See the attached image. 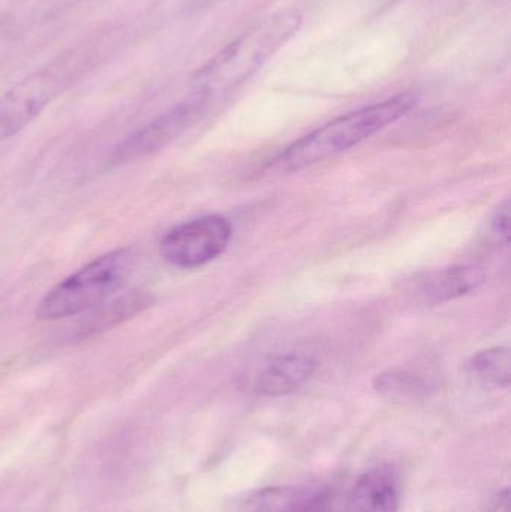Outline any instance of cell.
Returning a JSON list of instances; mask_svg holds the SVG:
<instances>
[{
	"label": "cell",
	"instance_id": "cell-1",
	"mask_svg": "<svg viewBox=\"0 0 511 512\" xmlns=\"http://www.w3.org/2000/svg\"><path fill=\"white\" fill-rule=\"evenodd\" d=\"M302 26L297 9H279L222 48L192 78V92L207 101L233 92L260 71Z\"/></svg>",
	"mask_w": 511,
	"mask_h": 512
},
{
	"label": "cell",
	"instance_id": "cell-2",
	"mask_svg": "<svg viewBox=\"0 0 511 512\" xmlns=\"http://www.w3.org/2000/svg\"><path fill=\"white\" fill-rule=\"evenodd\" d=\"M417 102L419 98L414 93H399L386 101L338 117L291 144L276 165L281 170L299 171L347 152L407 116Z\"/></svg>",
	"mask_w": 511,
	"mask_h": 512
},
{
	"label": "cell",
	"instance_id": "cell-3",
	"mask_svg": "<svg viewBox=\"0 0 511 512\" xmlns=\"http://www.w3.org/2000/svg\"><path fill=\"white\" fill-rule=\"evenodd\" d=\"M134 261V251L129 248L93 259L48 291L39 301L36 316L56 321L95 309L125 285Z\"/></svg>",
	"mask_w": 511,
	"mask_h": 512
},
{
	"label": "cell",
	"instance_id": "cell-4",
	"mask_svg": "<svg viewBox=\"0 0 511 512\" xmlns=\"http://www.w3.org/2000/svg\"><path fill=\"white\" fill-rule=\"evenodd\" d=\"M78 66L59 60L33 72L0 98V143L26 128L74 80Z\"/></svg>",
	"mask_w": 511,
	"mask_h": 512
},
{
	"label": "cell",
	"instance_id": "cell-5",
	"mask_svg": "<svg viewBox=\"0 0 511 512\" xmlns=\"http://www.w3.org/2000/svg\"><path fill=\"white\" fill-rule=\"evenodd\" d=\"M233 237V227L224 216L209 215L183 222L162 237L159 251L168 264L197 268L224 254Z\"/></svg>",
	"mask_w": 511,
	"mask_h": 512
},
{
	"label": "cell",
	"instance_id": "cell-6",
	"mask_svg": "<svg viewBox=\"0 0 511 512\" xmlns=\"http://www.w3.org/2000/svg\"><path fill=\"white\" fill-rule=\"evenodd\" d=\"M209 104L206 98L191 92L188 98L126 137L111 155V164L125 165L161 152L177 140Z\"/></svg>",
	"mask_w": 511,
	"mask_h": 512
},
{
	"label": "cell",
	"instance_id": "cell-7",
	"mask_svg": "<svg viewBox=\"0 0 511 512\" xmlns=\"http://www.w3.org/2000/svg\"><path fill=\"white\" fill-rule=\"evenodd\" d=\"M401 481L390 466H375L359 477L345 496L339 512H398Z\"/></svg>",
	"mask_w": 511,
	"mask_h": 512
},
{
	"label": "cell",
	"instance_id": "cell-8",
	"mask_svg": "<svg viewBox=\"0 0 511 512\" xmlns=\"http://www.w3.org/2000/svg\"><path fill=\"white\" fill-rule=\"evenodd\" d=\"M485 276L476 265H452L417 276L410 292L420 303L443 304L476 291Z\"/></svg>",
	"mask_w": 511,
	"mask_h": 512
},
{
	"label": "cell",
	"instance_id": "cell-9",
	"mask_svg": "<svg viewBox=\"0 0 511 512\" xmlns=\"http://www.w3.org/2000/svg\"><path fill=\"white\" fill-rule=\"evenodd\" d=\"M317 366V360L306 352L278 355L261 367L255 378V391L270 397L293 393L314 375Z\"/></svg>",
	"mask_w": 511,
	"mask_h": 512
},
{
	"label": "cell",
	"instance_id": "cell-10",
	"mask_svg": "<svg viewBox=\"0 0 511 512\" xmlns=\"http://www.w3.org/2000/svg\"><path fill=\"white\" fill-rule=\"evenodd\" d=\"M152 303V295L138 291L128 292L122 297L105 301L92 309L87 319H84L80 327V336H92L99 331L108 330V328L143 312L147 307L152 306Z\"/></svg>",
	"mask_w": 511,
	"mask_h": 512
},
{
	"label": "cell",
	"instance_id": "cell-11",
	"mask_svg": "<svg viewBox=\"0 0 511 512\" xmlns=\"http://www.w3.org/2000/svg\"><path fill=\"white\" fill-rule=\"evenodd\" d=\"M311 487L281 486L254 490L237 499L230 512H294Z\"/></svg>",
	"mask_w": 511,
	"mask_h": 512
},
{
	"label": "cell",
	"instance_id": "cell-12",
	"mask_svg": "<svg viewBox=\"0 0 511 512\" xmlns=\"http://www.w3.org/2000/svg\"><path fill=\"white\" fill-rule=\"evenodd\" d=\"M470 370L483 384L495 388H509L511 357L507 346H494L477 352L470 361Z\"/></svg>",
	"mask_w": 511,
	"mask_h": 512
},
{
	"label": "cell",
	"instance_id": "cell-13",
	"mask_svg": "<svg viewBox=\"0 0 511 512\" xmlns=\"http://www.w3.org/2000/svg\"><path fill=\"white\" fill-rule=\"evenodd\" d=\"M374 387L381 396L395 400L419 399L429 390V384L422 376L407 370L381 373L375 379Z\"/></svg>",
	"mask_w": 511,
	"mask_h": 512
},
{
	"label": "cell",
	"instance_id": "cell-14",
	"mask_svg": "<svg viewBox=\"0 0 511 512\" xmlns=\"http://www.w3.org/2000/svg\"><path fill=\"white\" fill-rule=\"evenodd\" d=\"M294 512H333V493L327 487H311Z\"/></svg>",
	"mask_w": 511,
	"mask_h": 512
},
{
	"label": "cell",
	"instance_id": "cell-15",
	"mask_svg": "<svg viewBox=\"0 0 511 512\" xmlns=\"http://www.w3.org/2000/svg\"><path fill=\"white\" fill-rule=\"evenodd\" d=\"M510 221V200H506L495 210L494 216H492L491 227L494 234H497L498 239L507 246L510 245Z\"/></svg>",
	"mask_w": 511,
	"mask_h": 512
},
{
	"label": "cell",
	"instance_id": "cell-16",
	"mask_svg": "<svg viewBox=\"0 0 511 512\" xmlns=\"http://www.w3.org/2000/svg\"><path fill=\"white\" fill-rule=\"evenodd\" d=\"M75 2L77 0H38V8L33 9V12H38L41 17H48V15L56 14V12L68 8Z\"/></svg>",
	"mask_w": 511,
	"mask_h": 512
},
{
	"label": "cell",
	"instance_id": "cell-17",
	"mask_svg": "<svg viewBox=\"0 0 511 512\" xmlns=\"http://www.w3.org/2000/svg\"><path fill=\"white\" fill-rule=\"evenodd\" d=\"M491 512H509V489H503L495 496Z\"/></svg>",
	"mask_w": 511,
	"mask_h": 512
},
{
	"label": "cell",
	"instance_id": "cell-18",
	"mask_svg": "<svg viewBox=\"0 0 511 512\" xmlns=\"http://www.w3.org/2000/svg\"><path fill=\"white\" fill-rule=\"evenodd\" d=\"M216 0H194L195 5L197 6H206L210 5V3H215Z\"/></svg>",
	"mask_w": 511,
	"mask_h": 512
}]
</instances>
